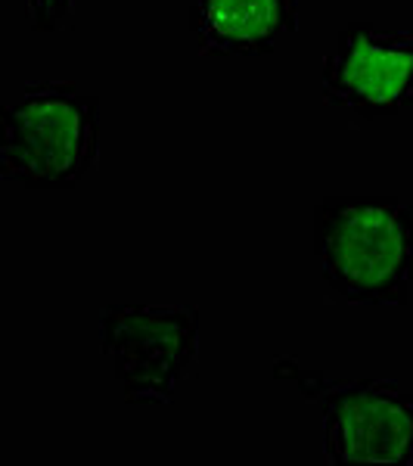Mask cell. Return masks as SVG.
I'll return each mask as SVG.
<instances>
[{
    "label": "cell",
    "mask_w": 413,
    "mask_h": 466,
    "mask_svg": "<svg viewBox=\"0 0 413 466\" xmlns=\"http://www.w3.org/2000/svg\"><path fill=\"white\" fill-rule=\"evenodd\" d=\"M314 258L348 305H404L413 289V202L324 197L314 206Z\"/></svg>",
    "instance_id": "1"
},
{
    "label": "cell",
    "mask_w": 413,
    "mask_h": 466,
    "mask_svg": "<svg viewBox=\"0 0 413 466\" xmlns=\"http://www.w3.org/2000/svg\"><path fill=\"white\" fill-rule=\"evenodd\" d=\"M100 162V100L72 81H28L4 106L0 177L25 190H75Z\"/></svg>",
    "instance_id": "2"
},
{
    "label": "cell",
    "mask_w": 413,
    "mask_h": 466,
    "mask_svg": "<svg viewBox=\"0 0 413 466\" xmlns=\"http://www.w3.org/2000/svg\"><path fill=\"white\" fill-rule=\"evenodd\" d=\"M274 370L320 408L329 463L413 466V392L392 380H329L292 358H280Z\"/></svg>",
    "instance_id": "3"
},
{
    "label": "cell",
    "mask_w": 413,
    "mask_h": 466,
    "mask_svg": "<svg viewBox=\"0 0 413 466\" xmlns=\"http://www.w3.org/2000/svg\"><path fill=\"white\" fill-rule=\"evenodd\" d=\"M202 314L193 302H112L100 311V349L125 404H171L199 360Z\"/></svg>",
    "instance_id": "4"
},
{
    "label": "cell",
    "mask_w": 413,
    "mask_h": 466,
    "mask_svg": "<svg viewBox=\"0 0 413 466\" xmlns=\"http://www.w3.org/2000/svg\"><path fill=\"white\" fill-rule=\"evenodd\" d=\"M320 94L358 122L413 109V28L348 22L320 66Z\"/></svg>",
    "instance_id": "5"
},
{
    "label": "cell",
    "mask_w": 413,
    "mask_h": 466,
    "mask_svg": "<svg viewBox=\"0 0 413 466\" xmlns=\"http://www.w3.org/2000/svg\"><path fill=\"white\" fill-rule=\"evenodd\" d=\"M298 32V0H193L190 35L202 56H265Z\"/></svg>",
    "instance_id": "6"
},
{
    "label": "cell",
    "mask_w": 413,
    "mask_h": 466,
    "mask_svg": "<svg viewBox=\"0 0 413 466\" xmlns=\"http://www.w3.org/2000/svg\"><path fill=\"white\" fill-rule=\"evenodd\" d=\"M35 32H65L75 16V0H25Z\"/></svg>",
    "instance_id": "7"
}]
</instances>
